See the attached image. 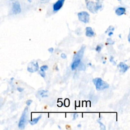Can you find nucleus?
Returning a JSON list of instances; mask_svg holds the SVG:
<instances>
[{
  "instance_id": "f257e3e1",
  "label": "nucleus",
  "mask_w": 130,
  "mask_h": 130,
  "mask_svg": "<svg viewBox=\"0 0 130 130\" xmlns=\"http://www.w3.org/2000/svg\"><path fill=\"white\" fill-rule=\"evenodd\" d=\"M103 0H96L94 3L93 2H87L86 8L92 13H96L98 10L101 9L102 7Z\"/></svg>"
},
{
  "instance_id": "f03ea898",
  "label": "nucleus",
  "mask_w": 130,
  "mask_h": 130,
  "mask_svg": "<svg viewBox=\"0 0 130 130\" xmlns=\"http://www.w3.org/2000/svg\"><path fill=\"white\" fill-rule=\"evenodd\" d=\"M92 82L94 83L95 88L97 90H103L105 89L108 88L109 87V84L106 81H104L101 78H95L92 80Z\"/></svg>"
},
{
  "instance_id": "7ed1b4c3",
  "label": "nucleus",
  "mask_w": 130,
  "mask_h": 130,
  "mask_svg": "<svg viewBox=\"0 0 130 130\" xmlns=\"http://www.w3.org/2000/svg\"><path fill=\"white\" fill-rule=\"evenodd\" d=\"M27 116H28V108L26 107L21 115L20 119L19 120L18 123V127L20 129H24L25 126V124L27 122Z\"/></svg>"
},
{
  "instance_id": "20e7f679",
  "label": "nucleus",
  "mask_w": 130,
  "mask_h": 130,
  "mask_svg": "<svg viewBox=\"0 0 130 130\" xmlns=\"http://www.w3.org/2000/svg\"><path fill=\"white\" fill-rule=\"evenodd\" d=\"M79 20L84 23H87L89 21L90 19V15L89 13L86 11H81L78 13L77 14Z\"/></svg>"
},
{
  "instance_id": "39448f33",
  "label": "nucleus",
  "mask_w": 130,
  "mask_h": 130,
  "mask_svg": "<svg viewBox=\"0 0 130 130\" xmlns=\"http://www.w3.org/2000/svg\"><path fill=\"white\" fill-rule=\"evenodd\" d=\"M39 67L37 61H32L30 62L27 66V70L30 73H34L39 70Z\"/></svg>"
},
{
  "instance_id": "423d86ee",
  "label": "nucleus",
  "mask_w": 130,
  "mask_h": 130,
  "mask_svg": "<svg viewBox=\"0 0 130 130\" xmlns=\"http://www.w3.org/2000/svg\"><path fill=\"white\" fill-rule=\"evenodd\" d=\"M85 49V46L84 45H83L81 48H80V49L73 56V60H81L83 54H84V52Z\"/></svg>"
},
{
  "instance_id": "0eeeda50",
  "label": "nucleus",
  "mask_w": 130,
  "mask_h": 130,
  "mask_svg": "<svg viewBox=\"0 0 130 130\" xmlns=\"http://www.w3.org/2000/svg\"><path fill=\"white\" fill-rule=\"evenodd\" d=\"M65 0H57L53 5V10L54 12H57L63 6Z\"/></svg>"
},
{
  "instance_id": "6e6552de",
  "label": "nucleus",
  "mask_w": 130,
  "mask_h": 130,
  "mask_svg": "<svg viewBox=\"0 0 130 130\" xmlns=\"http://www.w3.org/2000/svg\"><path fill=\"white\" fill-rule=\"evenodd\" d=\"M21 9L20 3L18 1H16L13 3L12 12L14 14H17L21 12Z\"/></svg>"
},
{
  "instance_id": "1a4fd4ad",
  "label": "nucleus",
  "mask_w": 130,
  "mask_h": 130,
  "mask_svg": "<svg viewBox=\"0 0 130 130\" xmlns=\"http://www.w3.org/2000/svg\"><path fill=\"white\" fill-rule=\"evenodd\" d=\"M117 67L120 69L119 72L121 73H125L127 71V70L129 69V67L128 65H127L126 64H125L123 62H120L118 64Z\"/></svg>"
},
{
  "instance_id": "9d476101",
  "label": "nucleus",
  "mask_w": 130,
  "mask_h": 130,
  "mask_svg": "<svg viewBox=\"0 0 130 130\" xmlns=\"http://www.w3.org/2000/svg\"><path fill=\"white\" fill-rule=\"evenodd\" d=\"M85 31V35L88 37H92L94 35V32L93 31L92 28L91 27H86Z\"/></svg>"
},
{
  "instance_id": "9b49d317",
  "label": "nucleus",
  "mask_w": 130,
  "mask_h": 130,
  "mask_svg": "<svg viewBox=\"0 0 130 130\" xmlns=\"http://www.w3.org/2000/svg\"><path fill=\"white\" fill-rule=\"evenodd\" d=\"M126 9L124 7H118L115 10V13L118 16H121L125 13Z\"/></svg>"
},
{
  "instance_id": "f8f14e48",
  "label": "nucleus",
  "mask_w": 130,
  "mask_h": 130,
  "mask_svg": "<svg viewBox=\"0 0 130 130\" xmlns=\"http://www.w3.org/2000/svg\"><path fill=\"white\" fill-rule=\"evenodd\" d=\"M81 62V60H73V62L71 64V69L72 70H75L78 67L79 63Z\"/></svg>"
},
{
  "instance_id": "ddd939ff",
  "label": "nucleus",
  "mask_w": 130,
  "mask_h": 130,
  "mask_svg": "<svg viewBox=\"0 0 130 130\" xmlns=\"http://www.w3.org/2000/svg\"><path fill=\"white\" fill-rule=\"evenodd\" d=\"M42 117V114L40 115L38 117H36V118H34L33 119H31L30 120H29L28 122L31 125H35L36 124H37L38 121H39V120Z\"/></svg>"
},
{
  "instance_id": "4468645a",
  "label": "nucleus",
  "mask_w": 130,
  "mask_h": 130,
  "mask_svg": "<svg viewBox=\"0 0 130 130\" xmlns=\"http://www.w3.org/2000/svg\"><path fill=\"white\" fill-rule=\"evenodd\" d=\"M48 92V91L47 90H41L38 92V94L39 95V96H41L42 95L47 93Z\"/></svg>"
},
{
  "instance_id": "2eb2a0df",
  "label": "nucleus",
  "mask_w": 130,
  "mask_h": 130,
  "mask_svg": "<svg viewBox=\"0 0 130 130\" xmlns=\"http://www.w3.org/2000/svg\"><path fill=\"white\" fill-rule=\"evenodd\" d=\"M97 122L100 124V128H101V129H102V130H105L106 129V127H105V125L102 122H101L99 120H98Z\"/></svg>"
},
{
  "instance_id": "dca6fc26",
  "label": "nucleus",
  "mask_w": 130,
  "mask_h": 130,
  "mask_svg": "<svg viewBox=\"0 0 130 130\" xmlns=\"http://www.w3.org/2000/svg\"><path fill=\"white\" fill-rule=\"evenodd\" d=\"M114 29H115V28H114L113 26L110 25V26H109V27L107 28V29L106 30V31H105V33H107L108 32L111 31H113L114 30Z\"/></svg>"
},
{
  "instance_id": "f3484780",
  "label": "nucleus",
  "mask_w": 130,
  "mask_h": 130,
  "mask_svg": "<svg viewBox=\"0 0 130 130\" xmlns=\"http://www.w3.org/2000/svg\"><path fill=\"white\" fill-rule=\"evenodd\" d=\"M114 43V41H113L111 38H108L107 39V43L109 45H113Z\"/></svg>"
},
{
  "instance_id": "a211bd4d",
  "label": "nucleus",
  "mask_w": 130,
  "mask_h": 130,
  "mask_svg": "<svg viewBox=\"0 0 130 130\" xmlns=\"http://www.w3.org/2000/svg\"><path fill=\"white\" fill-rule=\"evenodd\" d=\"M48 69V67L47 65H43L40 68V70L42 71H47Z\"/></svg>"
},
{
  "instance_id": "6ab92c4d",
  "label": "nucleus",
  "mask_w": 130,
  "mask_h": 130,
  "mask_svg": "<svg viewBox=\"0 0 130 130\" xmlns=\"http://www.w3.org/2000/svg\"><path fill=\"white\" fill-rule=\"evenodd\" d=\"M102 49V47L101 46V44L100 45H98L95 48V50L98 52H100L101 50Z\"/></svg>"
},
{
  "instance_id": "aec40b11",
  "label": "nucleus",
  "mask_w": 130,
  "mask_h": 130,
  "mask_svg": "<svg viewBox=\"0 0 130 130\" xmlns=\"http://www.w3.org/2000/svg\"><path fill=\"white\" fill-rule=\"evenodd\" d=\"M79 66H80V67L79 68V69L80 70H84L85 69V68H86L85 65H84V64H83V63H82V62H80V63H79Z\"/></svg>"
},
{
  "instance_id": "412c9836",
  "label": "nucleus",
  "mask_w": 130,
  "mask_h": 130,
  "mask_svg": "<svg viewBox=\"0 0 130 130\" xmlns=\"http://www.w3.org/2000/svg\"><path fill=\"white\" fill-rule=\"evenodd\" d=\"M39 74L41 75V77H42L43 78H44L45 77V75H46V74H45V71H41V70H40L39 71Z\"/></svg>"
},
{
  "instance_id": "4be33fe9",
  "label": "nucleus",
  "mask_w": 130,
  "mask_h": 130,
  "mask_svg": "<svg viewBox=\"0 0 130 130\" xmlns=\"http://www.w3.org/2000/svg\"><path fill=\"white\" fill-rule=\"evenodd\" d=\"M109 60H110V61L111 62H112V63H113V64L114 65H116V62L114 60V57H113V56H111L110 57Z\"/></svg>"
},
{
  "instance_id": "5701e85b",
  "label": "nucleus",
  "mask_w": 130,
  "mask_h": 130,
  "mask_svg": "<svg viewBox=\"0 0 130 130\" xmlns=\"http://www.w3.org/2000/svg\"><path fill=\"white\" fill-rule=\"evenodd\" d=\"M32 100H27V101L26 102V105H27V106H29L30 105V104L32 103Z\"/></svg>"
},
{
  "instance_id": "b1692460",
  "label": "nucleus",
  "mask_w": 130,
  "mask_h": 130,
  "mask_svg": "<svg viewBox=\"0 0 130 130\" xmlns=\"http://www.w3.org/2000/svg\"><path fill=\"white\" fill-rule=\"evenodd\" d=\"M78 116H79V115H78V113H74V114H73V120H75L78 117Z\"/></svg>"
},
{
  "instance_id": "393cba45",
  "label": "nucleus",
  "mask_w": 130,
  "mask_h": 130,
  "mask_svg": "<svg viewBox=\"0 0 130 130\" xmlns=\"http://www.w3.org/2000/svg\"><path fill=\"white\" fill-rule=\"evenodd\" d=\"M60 56H61V57L62 58H63V59H65V58H67V55H66V54L65 53H61V55H60Z\"/></svg>"
},
{
  "instance_id": "a878e982",
  "label": "nucleus",
  "mask_w": 130,
  "mask_h": 130,
  "mask_svg": "<svg viewBox=\"0 0 130 130\" xmlns=\"http://www.w3.org/2000/svg\"><path fill=\"white\" fill-rule=\"evenodd\" d=\"M48 51L49 52H50V53H52V52H53V51H54V48H52V47H51V48H49V49H48Z\"/></svg>"
},
{
  "instance_id": "bb28decb",
  "label": "nucleus",
  "mask_w": 130,
  "mask_h": 130,
  "mask_svg": "<svg viewBox=\"0 0 130 130\" xmlns=\"http://www.w3.org/2000/svg\"><path fill=\"white\" fill-rule=\"evenodd\" d=\"M23 90H24L23 88H21V87H18V88H17V90H18V91H19V92H22Z\"/></svg>"
},
{
  "instance_id": "cd10ccee",
  "label": "nucleus",
  "mask_w": 130,
  "mask_h": 130,
  "mask_svg": "<svg viewBox=\"0 0 130 130\" xmlns=\"http://www.w3.org/2000/svg\"><path fill=\"white\" fill-rule=\"evenodd\" d=\"M113 35V31H109V32H108V36H109V37H111L112 35Z\"/></svg>"
},
{
  "instance_id": "c85d7f7f",
  "label": "nucleus",
  "mask_w": 130,
  "mask_h": 130,
  "mask_svg": "<svg viewBox=\"0 0 130 130\" xmlns=\"http://www.w3.org/2000/svg\"><path fill=\"white\" fill-rule=\"evenodd\" d=\"M48 96V94H47V93L44 94H43V95H42L41 96V97L43 98H47Z\"/></svg>"
},
{
  "instance_id": "c756f323",
  "label": "nucleus",
  "mask_w": 130,
  "mask_h": 130,
  "mask_svg": "<svg viewBox=\"0 0 130 130\" xmlns=\"http://www.w3.org/2000/svg\"><path fill=\"white\" fill-rule=\"evenodd\" d=\"M129 37H130V34H129L128 36H127V39H128V42H130V39H129Z\"/></svg>"
},
{
  "instance_id": "7c9ffc66",
  "label": "nucleus",
  "mask_w": 130,
  "mask_h": 130,
  "mask_svg": "<svg viewBox=\"0 0 130 130\" xmlns=\"http://www.w3.org/2000/svg\"><path fill=\"white\" fill-rule=\"evenodd\" d=\"M40 1H41L42 2H48L49 0H40Z\"/></svg>"
},
{
  "instance_id": "2f4dec72",
  "label": "nucleus",
  "mask_w": 130,
  "mask_h": 130,
  "mask_svg": "<svg viewBox=\"0 0 130 130\" xmlns=\"http://www.w3.org/2000/svg\"><path fill=\"white\" fill-rule=\"evenodd\" d=\"M81 126V124H78L77 125V127H80Z\"/></svg>"
},
{
  "instance_id": "473e14b6",
  "label": "nucleus",
  "mask_w": 130,
  "mask_h": 130,
  "mask_svg": "<svg viewBox=\"0 0 130 130\" xmlns=\"http://www.w3.org/2000/svg\"><path fill=\"white\" fill-rule=\"evenodd\" d=\"M106 63V61H104L103 62V64H105V63Z\"/></svg>"
},
{
  "instance_id": "72a5a7b5",
  "label": "nucleus",
  "mask_w": 130,
  "mask_h": 130,
  "mask_svg": "<svg viewBox=\"0 0 130 130\" xmlns=\"http://www.w3.org/2000/svg\"><path fill=\"white\" fill-rule=\"evenodd\" d=\"M88 64L89 65V66H91V63H88Z\"/></svg>"
},
{
  "instance_id": "f704fd0d",
  "label": "nucleus",
  "mask_w": 130,
  "mask_h": 130,
  "mask_svg": "<svg viewBox=\"0 0 130 130\" xmlns=\"http://www.w3.org/2000/svg\"><path fill=\"white\" fill-rule=\"evenodd\" d=\"M58 127L59 129H61V127H60V126H59V125H58Z\"/></svg>"
},
{
  "instance_id": "c9c22d12",
  "label": "nucleus",
  "mask_w": 130,
  "mask_h": 130,
  "mask_svg": "<svg viewBox=\"0 0 130 130\" xmlns=\"http://www.w3.org/2000/svg\"><path fill=\"white\" fill-rule=\"evenodd\" d=\"M88 0H85V2H88Z\"/></svg>"
},
{
  "instance_id": "e433bc0d",
  "label": "nucleus",
  "mask_w": 130,
  "mask_h": 130,
  "mask_svg": "<svg viewBox=\"0 0 130 130\" xmlns=\"http://www.w3.org/2000/svg\"><path fill=\"white\" fill-rule=\"evenodd\" d=\"M119 37L121 38V35H119Z\"/></svg>"
},
{
  "instance_id": "4c0bfd02",
  "label": "nucleus",
  "mask_w": 130,
  "mask_h": 130,
  "mask_svg": "<svg viewBox=\"0 0 130 130\" xmlns=\"http://www.w3.org/2000/svg\"><path fill=\"white\" fill-rule=\"evenodd\" d=\"M118 1H121V0H118Z\"/></svg>"
},
{
  "instance_id": "58836bf2",
  "label": "nucleus",
  "mask_w": 130,
  "mask_h": 130,
  "mask_svg": "<svg viewBox=\"0 0 130 130\" xmlns=\"http://www.w3.org/2000/svg\"><path fill=\"white\" fill-rule=\"evenodd\" d=\"M28 1H29V2H30V0H28Z\"/></svg>"
}]
</instances>
